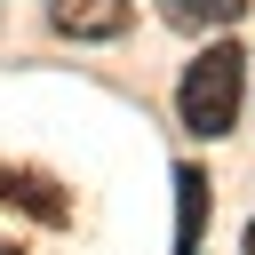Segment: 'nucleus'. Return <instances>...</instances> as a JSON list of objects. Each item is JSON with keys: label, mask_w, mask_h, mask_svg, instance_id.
I'll return each mask as SVG.
<instances>
[{"label": "nucleus", "mask_w": 255, "mask_h": 255, "mask_svg": "<svg viewBox=\"0 0 255 255\" xmlns=\"http://www.w3.org/2000/svg\"><path fill=\"white\" fill-rule=\"evenodd\" d=\"M239 96H247V56H239L231 40H215V48H199L191 72L175 80V120H183L191 135H231Z\"/></svg>", "instance_id": "f257e3e1"}, {"label": "nucleus", "mask_w": 255, "mask_h": 255, "mask_svg": "<svg viewBox=\"0 0 255 255\" xmlns=\"http://www.w3.org/2000/svg\"><path fill=\"white\" fill-rule=\"evenodd\" d=\"M159 16H167L175 32H215V24H239L247 0H159Z\"/></svg>", "instance_id": "20e7f679"}, {"label": "nucleus", "mask_w": 255, "mask_h": 255, "mask_svg": "<svg viewBox=\"0 0 255 255\" xmlns=\"http://www.w3.org/2000/svg\"><path fill=\"white\" fill-rule=\"evenodd\" d=\"M247 255H255V223H247Z\"/></svg>", "instance_id": "39448f33"}, {"label": "nucleus", "mask_w": 255, "mask_h": 255, "mask_svg": "<svg viewBox=\"0 0 255 255\" xmlns=\"http://www.w3.org/2000/svg\"><path fill=\"white\" fill-rule=\"evenodd\" d=\"M199 231H207V175L175 167V255H199Z\"/></svg>", "instance_id": "7ed1b4c3"}, {"label": "nucleus", "mask_w": 255, "mask_h": 255, "mask_svg": "<svg viewBox=\"0 0 255 255\" xmlns=\"http://www.w3.org/2000/svg\"><path fill=\"white\" fill-rule=\"evenodd\" d=\"M56 32L112 40V32H128V0H56Z\"/></svg>", "instance_id": "f03ea898"}]
</instances>
